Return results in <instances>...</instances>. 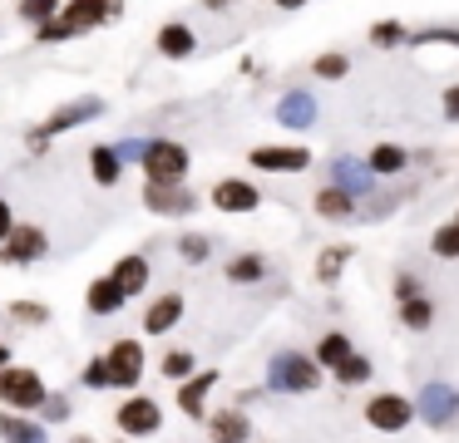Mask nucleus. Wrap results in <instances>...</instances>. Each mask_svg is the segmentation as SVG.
Wrapping results in <instances>:
<instances>
[{"label":"nucleus","mask_w":459,"mask_h":443,"mask_svg":"<svg viewBox=\"0 0 459 443\" xmlns=\"http://www.w3.org/2000/svg\"><path fill=\"white\" fill-rule=\"evenodd\" d=\"M119 15H124V0H60L55 20L35 25V45H65V39H80Z\"/></svg>","instance_id":"1"},{"label":"nucleus","mask_w":459,"mask_h":443,"mask_svg":"<svg viewBox=\"0 0 459 443\" xmlns=\"http://www.w3.org/2000/svg\"><path fill=\"white\" fill-rule=\"evenodd\" d=\"M104 108H109V104H104L100 94L70 98V104H60L40 128H30V133H25V148H30V153H45V143H50V138H60V133H70V128H80V124H90V118H100Z\"/></svg>","instance_id":"2"},{"label":"nucleus","mask_w":459,"mask_h":443,"mask_svg":"<svg viewBox=\"0 0 459 443\" xmlns=\"http://www.w3.org/2000/svg\"><path fill=\"white\" fill-rule=\"evenodd\" d=\"M267 389H277V394H316L321 389V364L311 360V354H297V350L272 354Z\"/></svg>","instance_id":"3"},{"label":"nucleus","mask_w":459,"mask_h":443,"mask_svg":"<svg viewBox=\"0 0 459 443\" xmlns=\"http://www.w3.org/2000/svg\"><path fill=\"white\" fill-rule=\"evenodd\" d=\"M45 394H50V389H45L40 370H30V364H5V370H0V409L35 413Z\"/></svg>","instance_id":"4"},{"label":"nucleus","mask_w":459,"mask_h":443,"mask_svg":"<svg viewBox=\"0 0 459 443\" xmlns=\"http://www.w3.org/2000/svg\"><path fill=\"white\" fill-rule=\"evenodd\" d=\"M139 167H143V183H169V187H178V183H188L193 153H188L183 143H173V138H153Z\"/></svg>","instance_id":"5"},{"label":"nucleus","mask_w":459,"mask_h":443,"mask_svg":"<svg viewBox=\"0 0 459 443\" xmlns=\"http://www.w3.org/2000/svg\"><path fill=\"white\" fill-rule=\"evenodd\" d=\"M50 256V236L35 222H15V232L0 242V266H35Z\"/></svg>","instance_id":"6"},{"label":"nucleus","mask_w":459,"mask_h":443,"mask_svg":"<svg viewBox=\"0 0 459 443\" xmlns=\"http://www.w3.org/2000/svg\"><path fill=\"white\" fill-rule=\"evenodd\" d=\"M114 423H119L124 439H149V433H159V429H163V409L149 399V394L134 389L129 399H124L119 409H114Z\"/></svg>","instance_id":"7"},{"label":"nucleus","mask_w":459,"mask_h":443,"mask_svg":"<svg viewBox=\"0 0 459 443\" xmlns=\"http://www.w3.org/2000/svg\"><path fill=\"white\" fill-rule=\"evenodd\" d=\"M415 419H425L429 429H449L459 419V389L445 379H429L415 399Z\"/></svg>","instance_id":"8"},{"label":"nucleus","mask_w":459,"mask_h":443,"mask_svg":"<svg viewBox=\"0 0 459 443\" xmlns=\"http://www.w3.org/2000/svg\"><path fill=\"white\" fill-rule=\"evenodd\" d=\"M366 423L376 433H405L415 423V404L405 394H370L366 399Z\"/></svg>","instance_id":"9"},{"label":"nucleus","mask_w":459,"mask_h":443,"mask_svg":"<svg viewBox=\"0 0 459 443\" xmlns=\"http://www.w3.org/2000/svg\"><path fill=\"white\" fill-rule=\"evenodd\" d=\"M247 163L257 167V173H307L311 148H301V143H257L247 153Z\"/></svg>","instance_id":"10"},{"label":"nucleus","mask_w":459,"mask_h":443,"mask_svg":"<svg viewBox=\"0 0 459 443\" xmlns=\"http://www.w3.org/2000/svg\"><path fill=\"white\" fill-rule=\"evenodd\" d=\"M104 364H109V389H139V379H143V345L139 340H114L109 354H104Z\"/></svg>","instance_id":"11"},{"label":"nucleus","mask_w":459,"mask_h":443,"mask_svg":"<svg viewBox=\"0 0 459 443\" xmlns=\"http://www.w3.org/2000/svg\"><path fill=\"white\" fill-rule=\"evenodd\" d=\"M208 197H212V207L228 212V217H247V212H257V207H262L257 183H247V177H218Z\"/></svg>","instance_id":"12"},{"label":"nucleus","mask_w":459,"mask_h":443,"mask_svg":"<svg viewBox=\"0 0 459 443\" xmlns=\"http://www.w3.org/2000/svg\"><path fill=\"white\" fill-rule=\"evenodd\" d=\"M143 207H149L153 217H188V212H198V202L203 197L198 192H188V187H169V183H143Z\"/></svg>","instance_id":"13"},{"label":"nucleus","mask_w":459,"mask_h":443,"mask_svg":"<svg viewBox=\"0 0 459 443\" xmlns=\"http://www.w3.org/2000/svg\"><path fill=\"white\" fill-rule=\"evenodd\" d=\"M321 118V104L311 89H287V94L277 98V124L281 128H297V133H307L311 124Z\"/></svg>","instance_id":"14"},{"label":"nucleus","mask_w":459,"mask_h":443,"mask_svg":"<svg viewBox=\"0 0 459 443\" xmlns=\"http://www.w3.org/2000/svg\"><path fill=\"white\" fill-rule=\"evenodd\" d=\"M203 423H208V439L212 443H247L252 439V419H247V409H238V404L203 413Z\"/></svg>","instance_id":"15"},{"label":"nucleus","mask_w":459,"mask_h":443,"mask_svg":"<svg viewBox=\"0 0 459 443\" xmlns=\"http://www.w3.org/2000/svg\"><path fill=\"white\" fill-rule=\"evenodd\" d=\"M114 285L124 291V301H134V295H143L149 291V276H153V266H149V256L143 251H129V256H119L114 261Z\"/></svg>","instance_id":"16"},{"label":"nucleus","mask_w":459,"mask_h":443,"mask_svg":"<svg viewBox=\"0 0 459 443\" xmlns=\"http://www.w3.org/2000/svg\"><path fill=\"white\" fill-rule=\"evenodd\" d=\"M218 389V370H193L188 379L178 384V409L188 413V419H203L208 413V394Z\"/></svg>","instance_id":"17"},{"label":"nucleus","mask_w":459,"mask_h":443,"mask_svg":"<svg viewBox=\"0 0 459 443\" xmlns=\"http://www.w3.org/2000/svg\"><path fill=\"white\" fill-rule=\"evenodd\" d=\"M153 49H159L163 59H193L198 55V30L183 25V20H169V25H159V35H153Z\"/></svg>","instance_id":"18"},{"label":"nucleus","mask_w":459,"mask_h":443,"mask_svg":"<svg viewBox=\"0 0 459 443\" xmlns=\"http://www.w3.org/2000/svg\"><path fill=\"white\" fill-rule=\"evenodd\" d=\"M331 183L360 202V197H370V187H376V173L366 167V158H336V163H331Z\"/></svg>","instance_id":"19"},{"label":"nucleus","mask_w":459,"mask_h":443,"mask_svg":"<svg viewBox=\"0 0 459 443\" xmlns=\"http://www.w3.org/2000/svg\"><path fill=\"white\" fill-rule=\"evenodd\" d=\"M311 207H316V217H321V222H351V217L360 212V202H356L351 192H341L336 183H326V187H321V192L311 197Z\"/></svg>","instance_id":"20"},{"label":"nucleus","mask_w":459,"mask_h":443,"mask_svg":"<svg viewBox=\"0 0 459 443\" xmlns=\"http://www.w3.org/2000/svg\"><path fill=\"white\" fill-rule=\"evenodd\" d=\"M178 320H183V295L178 291H163L159 301L143 311V335H169Z\"/></svg>","instance_id":"21"},{"label":"nucleus","mask_w":459,"mask_h":443,"mask_svg":"<svg viewBox=\"0 0 459 443\" xmlns=\"http://www.w3.org/2000/svg\"><path fill=\"white\" fill-rule=\"evenodd\" d=\"M0 443H50V429H45L40 419L0 409Z\"/></svg>","instance_id":"22"},{"label":"nucleus","mask_w":459,"mask_h":443,"mask_svg":"<svg viewBox=\"0 0 459 443\" xmlns=\"http://www.w3.org/2000/svg\"><path fill=\"white\" fill-rule=\"evenodd\" d=\"M84 305H90V315H100V320H104V315H119L129 301H124V291L114 285V276H94L90 291H84Z\"/></svg>","instance_id":"23"},{"label":"nucleus","mask_w":459,"mask_h":443,"mask_svg":"<svg viewBox=\"0 0 459 443\" xmlns=\"http://www.w3.org/2000/svg\"><path fill=\"white\" fill-rule=\"evenodd\" d=\"M222 276H228L232 285H257L262 276H267V256L262 251H238V256H228Z\"/></svg>","instance_id":"24"},{"label":"nucleus","mask_w":459,"mask_h":443,"mask_svg":"<svg viewBox=\"0 0 459 443\" xmlns=\"http://www.w3.org/2000/svg\"><path fill=\"white\" fill-rule=\"evenodd\" d=\"M84 158H90V177L100 187H114L124 177V163H119V153H114V143H94Z\"/></svg>","instance_id":"25"},{"label":"nucleus","mask_w":459,"mask_h":443,"mask_svg":"<svg viewBox=\"0 0 459 443\" xmlns=\"http://www.w3.org/2000/svg\"><path fill=\"white\" fill-rule=\"evenodd\" d=\"M366 167L376 177H395V173H405V167H410V153L400 143H376V148H370V158H366Z\"/></svg>","instance_id":"26"},{"label":"nucleus","mask_w":459,"mask_h":443,"mask_svg":"<svg viewBox=\"0 0 459 443\" xmlns=\"http://www.w3.org/2000/svg\"><path fill=\"white\" fill-rule=\"evenodd\" d=\"M356 350V345H351V335H341V330H326L316 340V350H311V360L321 364V370H336L341 360H346V354Z\"/></svg>","instance_id":"27"},{"label":"nucleus","mask_w":459,"mask_h":443,"mask_svg":"<svg viewBox=\"0 0 459 443\" xmlns=\"http://www.w3.org/2000/svg\"><path fill=\"white\" fill-rule=\"evenodd\" d=\"M351 256H356V251H351L346 242H341V246H326V251L316 256V281H321V285H336L341 271L351 266Z\"/></svg>","instance_id":"28"},{"label":"nucleus","mask_w":459,"mask_h":443,"mask_svg":"<svg viewBox=\"0 0 459 443\" xmlns=\"http://www.w3.org/2000/svg\"><path fill=\"white\" fill-rule=\"evenodd\" d=\"M400 325H405V330H429V325H435V301H429L425 291L400 301Z\"/></svg>","instance_id":"29"},{"label":"nucleus","mask_w":459,"mask_h":443,"mask_svg":"<svg viewBox=\"0 0 459 443\" xmlns=\"http://www.w3.org/2000/svg\"><path fill=\"white\" fill-rule=\"evenodd\" d=\"M331 374H336V384H346V389H351V384H370V374H376V370H370V360H366V354H356V350H351V354H346V360H341Z\"/></svg>","instance_id":"30"},{"label":"nucleus","mask_w":459,"mask_h":443,"mask_svg":"<svg viewBox=\"0 0 459 443\" xmlns=\"http://www.w3.org/2000/svg\"><path fill=\"white\" fill-rule=\"evenodd\" d=\"M159 370H163V379L183 384V379H188L193 370H198V354H193V350H169V354H163V360H159Z\"/></svg>","instance_id":"31"},{"label":"nucleus","mask_w":459,"mask_h":443,"mask_svg":"<svg viewBox=\"0 0 459 443\" xmlns=\"http://www.w3.org/2000/svg\"><path fill=\"white\" fill-rule=\"evenodd\" d=\"M178 256H183L188 266H203V261L212 256V236H208V232H183V236H178Z\"/></svg>","instance_id":"32"},{"label":"nucleus","mask_w":459,"mask_h":443,"mask_svg":"<svg viewBox=\"0 0 459 443\" xmlns=\"http://www.w3.org/2000/svg\"><path fill=\"white\" fill-rule=\"evenodd\" d=\"M311 74H316V79H331V84H336V79L351 74V59L341 55V49H326V55L311 59Z\"/></svg>","instance_id":"33"},{"label":"nucleus","mask_w":459,"mask_h":443,"mask_svg":"<svg viewBox=\"0 0 459 443\" xmlns=\"http://www.w3.org/2000/svg\"><path fill=\"white\" fill-rule=\"evenodd\" d=\"M429 251L445 256V261H459V222L435 226V236H429Z\"/></svg>","instance_id":"34"},{"label":"nucleus","mask_w":459,"mask_h":443,"mask_svg":"<svg viewBox=\"0 0 459 443\" xmlns=\"http://www.w3.org/2000/svg\"><path fill=\"white\" fill-rule=\"evenodd\" d=\"M55 10H60V0H15V15L25 20V25H45V20H55Z\"/></svg>","instance_id":"35"},{"label":"nucleus","mask_w":459,"mask_h":443,"mask_svg":"<svg viewBox=\"0 0 459 443\" xmlns=\"http://www.w3.org/2000/svg\"><path fill=\"white\" fill-rule=\"evenodd\" d=\"M405 35H410V30L400 25V20H376V25H370V45H376V49H395V45H405Z\"/></svg>","instance_id":"36"},{"label":"nucleus","mask_w":459,"mask_h":443,"mask_svg":"<svg viewBox=\"0 0 459 443\" xmlns=\"http://www.w3.org/2000/svg\"><path fill=\"white\" fill-rule=\"evenodd\" d=\"M405 45H459V30L455 25H425L415 35H405Z\"/></svg>","instance_id":"37"},{"label":"nucleus","mask_w":459,"mask_h":443,"mask_svg":"<svg viewBox=\"0 0 459 443\" xmlns=\"http://www.w3.org/2000/svg\"><path fill=\"white\" fill-rule=\"evenodd\" d=\"M11 320L15 325H45L50 320V305L45 301H11Z\"/></svg>","instance_id":"38"},{"label":"nucleus","mask_w":459,"mask_h":443,"mask_svg":"<svg viewBox=\"0 0 459 443\" xmlns=\"http://www.w3.org/2000/svg\"><path fill=\"white\" fill-rule=\"evenodd\" d=\"M35 413H40V423L50 429V423H65L74 409H70V399H65V394H45V399H40V409H35Z\"/></svg>","instance_id":"39"},{"label":"nucleus","mask_w":459,"mask_h":443,"mask_svg":"<svg viewBox=\"0 0 459 443\" xmlns=\"http://www.w3.org/2000/svg\"><path fill=\"white\" fill-rule=\"evenodd\" d=\"M80 384L84 389H109V364H104V354H94V360L80 370Z\"/></svg>","instance_id":"40"},{"label":"nucleus","mask_w":459,"mask_h":443,"mask_svg":"<svg viewBox=\"0 0 459 443\" xmlns=\"http://www.w3.org/2000/svg\"><path fill=\"white\" fill-rule=\"evenodd\" d=\"M149 143H153V138H119V143H114V153H119V163L129 167V163H143Z\"/></svg>","instance_id":"41"},{"label":"nucleus","mask_w":459,"mask_h":443,"mask_svg":"<svg viewBox=\"0 0 459 443\" xmlns=\"http://www.w3.org/2000/svg\"><path fill=\"white\" fill-rule=\"evenodd\" d=\"M410 295H420V276L415 271H400L395 276V301H410Z\"/></svg>","instance_id":"42"},{"label":"nucleus","mask_w":459,"mask_h":443,"mask_svg":"<svg viewBox=\"0 0 459 443\" xmlns=\"http://www.w3.org/2000/svg\"><path fill=\"white\" fill-rule=\"evenodd\" d=\"M439 108H445V118H449V124H459V84H449V89H445Z\"/></svg>","instance_id":"43"},{"label":"nucleus","mask_w":459,"mask_h":443,"mask_svg":"<svg viewBox=\"0 0 459 443\" xmlns=\"http://www.w3.org/2000/svg\"><path fill=\"white\" fill-rule=\"evenodd\" d=\"M11 232H15V207L5 202V197H0V242H5Z\"/></svg>","instance_id":"44"},{"label":"nucleus","mask_w":459,"mask_h":443,"mask_svg":"<svg viewBox=\"0 0 459 443\" xmlns=\"http://www.w3.org/2000/svg\"><path fill=\"white\" fill-rule=\"evenodd\" d=\"M277 10H301V5H311V0H272Z\"/></svg>","instance_id":"45"},{"label":"nucleus","mask_w":459,"mask_h":443,"mask_svg":"<svg viewBox=\"0 0 459 443\" xmlns=\"http://www.w3.org/2000/svg\"><path fill=\"white\" fill-rule=\"evenodd\" d=\"M228 5H232V0H203V10H218V15H222Z\"/></svg>","instance_id":"46"},{"label":"nucleus","mask_w":459,"mask_h":443,"mask_svg":"<svg viewBox=\"0 0 459 443\" xmlns=\"http://www.w3.org/2000/svg\"><path fill=\"white\" fill-rule=\"evenodd\" d=\"M5 364H15V354H11V345H0V370H5Z\"/></svg>","instance_id":"47"},{"label":"nucleus","mask_w":459,"mask_h":443,"mask_svg":"<svg viewBox=\"0 0 459 443\" xmlns=\"http://www.w3.org/2000/svg\"><path fill=\"white\" fill-rule=\"evenodd\" d=\"M74 443H94V439H74Z\"/></svg>","instance_id":"48"},{"label":"nucleus","mask_w":459,"mask_h":443,"mask_svg":"<svg viewBox=\"0 0 459 443\" xmlns=\"http://www.w3.org/2000/svg\"><path fill=\"white\" fill-rule=\"evenodd\" d=\"M455 222H459V217H455Z\"/></svg>","instance_id":"49"}]
</instances>
